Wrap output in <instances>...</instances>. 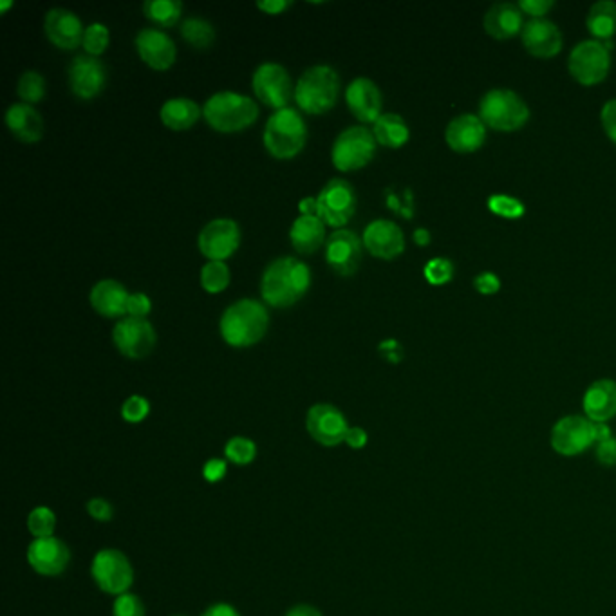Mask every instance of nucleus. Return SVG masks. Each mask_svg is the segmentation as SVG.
<instances>
[{"instance_id":"obj_29","label":"nucleus","mask_w":616,"mask_h":616,"mask_svg":"<svg viewBox=\"0 0 616 616\" xmlns=\"http://www.w3.org/2000/svg\"><path fill=\"white\" fill-rule=\"evenodd\" d=\"M293 248L302 255H311L326 246V224L318 215H299L290 228Z\"/></svg>"},{"instance_id":"obj_21","label":"nucleus","mask_w":616,"mask_h":616,"mask_svg":"<svg viewBox=\"0 0 616 616\" xmlns=\"http://www.w3.org/2000/svg\"><path fill=\"white\" fill-rule=\"evenodd\" d=\"M44 33L47 40L64 51H73L84 42L85 28L80 17L64 8L47 11L44 19Z\"/></svg>"},{"instance_id":"obj_53","label":"nucleus","mask_w":616,"mask_h":616,"mask_svg":"<svg viewBox=\"0 0 616 616\" xmlns=\"http://www.w3.org/2000/svg\"><path fill=\"white\" fill-rule=\"evenodd\" d=\"M380 353H382L387 360H391V362H398L400 358H402V351H400V344L396 342V340H387V342H382L380 344Z\"/></svg>"},{"instance_id":"obj_30","label":"nucleus","mask_w":616,"mask_h":616,"mask_svg":"<svg viewBox=\"0 0 616 616\" xmlns=\"http://www.w3.org/2000/svg\"><path fill=\"white\" fill-rule=\"evenodd\" d=\"M203 116V109L192 98H170L161 105L159 118L170 131L185 132L192 129Z\"/></svg>"},{"instance_id":"obj_20","label":"nucleus","mask_w":616,"mask_h":616,"mask_svg":"<svg viewBox=\"0 0 616 616\" xmlns=\"http://www.w3.org/2000/svg\"><path fill=\"white\" fill-rule=\"evenodd\" d=\"M362 243L373 257L392 261L405 250V235L402 228L389 219H376L365 226Z\"/></svg>"},{"instance_id":"obj_18","label":"nucleus","mask_w":616,"mask_h":616,"mask_svg":"<svg viewBox=\"0 0 616 616\" xmlns=\"http://www.w3.org/2000/svg\"><path fill=\"white\" fill-rule=\"evenodd\" d=\"M29 566L42 577H58L71 562V550L58 537L35 539L28 548Z\"/></svg>"},{"instance_id":"obj_9","label":"nucleus","mask_w":616,"mask_h":616,"mask_svg":"<svg viewBox=\"0 0 616 616\" xmlns=\"http://www.w3.org/2000/svg\"><path fill=\"white\" fill-rule=\"evenodd\" d=\"M252 87L257 100L273 111L286 109L295 100V85L288 69L275 62H266L255 69Z\"/></svg>"},{"instance_id":"obj_5","label":"nucleus","mask_w":616,"mask_h":616,"mask_svg":"<svg viewBox=\"0 0 616 616\" xmlns=\"http://www.w3.org/2000/svg\"><path fill=\"white\" fill-rule=\"evenodd\" d=\"M340 96V76L331 66L306 69L295 85V102L300 111L322 116L331 111Z\"/></svg>"},{"instance_id":"obj_46","label":"nucleus","mask_w":616,"mask_h":616,"mask_svg":"<svg viewBox=\"0 0 616 616\" xmlns=\"http://www.w3.org/2000/svg\"><path fill=\"white\" fill-rule=\"evenodd\" d=\"M228 474V463L226 459L212 458L206 461L203 465V477H205L208 483H221L224 477Z\"/></svg>"},{"instance_id":"obj_40","label":"nucleus","mask_w":616,"mask_h":616,"mask_svg":"<svg viewBox=\"0 0 616 616\" xmlns=\"http://www.w3.org/2000/svg\"><path fill=\"white\" fill-rule=\"evenodd\" d=\"M150 414V402L145 396L140 394H132L122 405L123 421L138 425L141 421L147 420Z\"/></svg>"},{"instance_id":"obj_58","label":"nucleus","mask_w":616,"mask_h":616,"mask_svg":"<svg viewBox=\"0 0 616 616\" xmlns=\"http://www.w3.org/2000/svg\"><path fill=\"white\" fill-rule=\"evenodd\" d=\"M11 6H13V2H4V4H0V11H6Z\"/></svg>"},{"instance_id":"obj_37","label":"nucleus","mask_w":616,"mask_h":616,"mask_svg":"<svg viewBox=\"0 0 616 616\" xmlns=\"http://www.w3.org/2000/svg\"><path fill=\"white\" fill-rule=\"evenodd\" d=\"M17 93L20 100L29 105L42 102L46 96V78L38 71H24L17 84Z\"/></svg>"},{"instance_id":"obj_56","label":"nucleus","mask_w":616,"mask_h":616,"mask_svg":"<svg viewBox=\"0 0 616 616\" xmlns=\"http://www.w3.org/2000/svg\"><path fill=\"white\" fill-rule=\"evenodd\" d=\"M300 215H318L317 197H306L299 203Z\"/></svg>"},{"instance_id":"obj_36","label":"nucleus","mask_w":616,"mask_h":616,"mask_svg":"<svg viewBox=\"0 0 616 616\" xmlns=\"http://www.w3.org/2000/svg\"><path fill=\"white\" fill-rule=\"evenodd\" d=\"M224 456L226 461H232L237 467H246L257 458V445L253 439L246 436H235L226 441Z\"/></svg>"},{"instance_id":"obj_10","label":"nucleus","mask_w":616,"mask_h":616,"mask_svg":"<svg viewBox=\"0 0 616 616\" xmlns=\"http://www.w3.org/2000/svg\"><path fill=\"white\" fill-rule=\"evenodd\" d=\"M317 206L318 217L326 226L342 230L356 212L355 187L347 179H329L318 192Z\"/></svg>"},{"instance_id":"obj_7","label":"nucleus","mask_w":616,"mask_h":616,"mask_svg":"<svg viewBox=\"0 0 616 616\" xmlns=\"http://www.w3.org/2000/svg\"><path fill=\"white\" fill-rule=\"evenodd\" d=\"M376 138L364 125L347 127L336 136L331 161L340 172H355L367 167L376 154Z\"/></svg>"},{"instance_id":"obj_8","label":"nucleus","mask_w":616,"mask_h":616,"mask_svg":"<svg viewBox=\"0 0 616 616\" xmlns=\"http://www.w3.org/2000/svg\"><path fill=\"white\" fill-rule=\"evenodd\" d=\"M91 575L98 589L112 597L129 593L134 584V568L131 560L123 551L114 548H105L94 555Z\"/></svg>"},{"instance_id":"obj_3","label":"nucleus","mask_w":616,"mask_h":616,"mask_svg":"<svg viewBox=\"0 0 616 616\" xmlns=\"http://www.w3.org/2000/svg\"><path fill=\"white\" fill-rule=\"evenodd\" d=\"M203 118L214 131L237 134L257 122L259 105L246 94L219 91L212 94L203 105Z\"/></svg>"},{"instance_id":"obj_23","label":"nucleus","mask_w":616,"mask_h":616,"mask_svg":"<svg viewBox=\"0 0 616 616\" xmlns=\"http://www.w3.org/2000/svg\"><path fill=\"white\" fill-rule=\"evenodd\" d=\"M523 44L530 55L537 58H551L562 49V33L548 19H530L524 22Z\"/></svg>"},{"instance_id":"obj_1","label":"nucleus","mask_w":616,"mask_h":616,"mask_svg":"<svg viewBox=\"0 0 616 616\" xmlns=\"http://www.w3.org/2000/svg\"><path fill=\"white\" fill-rule=\"evenodd\" d=\"M311 288V270L304 261L295 257H279L271 261L262 273L261 295L271 308L286 309L295 306L308 295Z\"/></svg>"},{"instance_id":"obj_49","label":"nucleus","mask_w":616,"mask_h":616,"mask_svg":"<svg viewBox=\"0 0 616 616\" xmlns=\"http://www.w3.org/2000/svg\"><path fill=\"white\" fill-rule=\"evenodd\" d=\"M597 458L607 467L616 465V439L613 436L597 443Z\"/></svg>"},{"instance_id":"obj_4","label":"nucleus","mask_w":616,"mask_h":616,"mask_svg":"<svg viewBox=\"0 0 616 616\" xmlns=\"http://www.w3.org/2000/svg\"><path fill=\"white\" fill-rule=\"evenodd\" d=\"M264 147L280 161L299 156L308 141V125L293 107L275 111L264 125Z\"/></svg>"},{"instance_id":"obj_52","label":"nucleus","mask_w":616,"mask_h":616,"mask_svg":"<svg viewBox=\"0 0 616 616\" xmlns=\"http://www.w3.org/2000/svg\"><path fill=\"white\" fill-rule=\"evenodd\" d=\"M367 441H369V436H367V432L362 427H351L349 432H347L346 443L349 447L355 448V450L364 448L367 445Z\"/></svg>"},{"instance_id":"obj_6","label":"nucleus","mask_w":616,"mask_h":616,"mask_svg":"<svg viewBox=\"0 0 616 616\" xmlns=\"http://www.w3.org/2000/svg\"><path fill=\"white\" fill-rule=\"evenodd\" d=\"M479 118L495 131L521 129L530 118V109L519 94L510 89H492L481 98Z\"/></svg>"},{"instance_id":"obj_26","label":"nucleus","mask_w":616,"mask_h":616,"mask_svg":"<svg viewBox=\"0 0 616 616\" xmlns=\"http://www.w3.org/2000/svg\"><path fill=\"white\" fill-rule=\"evenodd\" d=\"M6 125L11 134L22 143H38L44 138V120L40 112L29 103L17 102L6 111Z\"/></svg>"},{"instance_id":"obj_28","label":"nucleus","mask_w":616,"mask_h":616,"mask_svg":"<svg viewBox=\"0 0 616 616\" xmlns=\"http://www.w3.org/2000/svg\"><path fill=\"white\" fill-rule=\"evenodd\" d=\"M523 15V10L519 8V4L499 2L486 11L483 26H485L488 35L499 38V40H506V38L517 35L519 31H523Z\"/></svg>"},{"instance_id":"obj_19","label":"nucleus","mask_w":616,"mask_h":616,"mask_svg":"<svg viewBox=\"0 0 616 616\" xmlns=\"http://www.w3.org/2000/svg\"><path fill=\"white\" fill-rule=\"evenodd\" d=\"M134 44L141 60L154 71H168L176 64L178 47L174 40L159 28L141 29Z\"/></svg>"},{"instance_id":"obj_55","label":"nucleus","mask_w":616,"mask_h":616,"mask_svg":"<svg viewBox=\"0 0 616 616\" xmlns=\"http://www.w3.org/2000/svg\"><path fill=\"white\" fill-rule=\"evenodd\" d=\"M286 616H322L317 607L308 606V604H299V606L291 607Z\"/></svg>"},{"instance_id":"obj_31","label":"nucleus","mask_w":616,"mask_h":616,"mask_svg":"<svg viewBox=\"0 0 616 616\" xmlns=\"http://www.w3.org/2000/svg\"><path fill=\"white\" fill-rule=\"evenodd\" d=\"M373 134L376 141L387 149H400L411 138L409 125L396 112L382 114L373 125Z\"/></svg>"},{"instance_id":"obj_42","label":"nucleus","mask_w":616,"mask_h":616,"mask_svg":"<svg viewBox=\"0 0 616 616\" xmlns=\"http://www.w3.org/2000/svg\"><path fill=\"white\" fill-rule=\"evenodd\" d=\"M488 206L494 214L501 215V217H508V219H517L524 214V206L519 199L515 197L504 196H492L488 199Z\"/></svg>"},{"instance_id":"obj_59","label":"nucleus","mask_w":616,"mask_h":616,"mask_svg":"<svg viewBox=\"0 0 616 616\" xmlns=\"http://www.w3.org/2000/svg\"><path fill=\"white\" fill-rule=\"evenodd\" d=\"M174 616H185V615H174Z\"/></svg>"},{"instance_id":"obj_25","label":"nucleus","mask_w":616,"mask_h":616,"mask_svg":"<svg viewBox=\"0 0 616 616\" xmlns=\"http://www.w3.org/2000/svg\"><path fill=\"white\" fill-rule=\"evenodd\" d=\"M486 138V125L476 114H461L448 123L445 140L456 152H474Z\"/></svg>"},{"instance_id":"obj_13","label":"nucleus","mask_w":616,"mask_h":616,"mask_svg":"<svg viewBox=\"0 0 616 616\" xmlns=\"http://www.w3.org/2000/svg\"><path fill=\"white\" fill-rule=\"evenodd\" d=\"M241 239V228L234 219L217 217L199 232L197 248L208 261H226L239 250Z\"/></svg>"},{"instance_id":"obj_44","label":"nucleus","mask_w":616,"mask_h":616,"mask_svg":"<svg viewBox=\"0 0 616 616\" xmlns=\"http://www.w3.org/2000/svg\"><path fill=\"white\" fill-rule=\"evenodd\" d=\"M85 510H87L89 517H93L94 521H98V523H109L114 517V506H112L111 501H107L103 497L89 499L85 504Z\"/></svg>"},{"instance_id":"obj_43","label":"nucleus","mask_w":616,"mask_h":616,"mask_svg":"<svg viewBox=\"0 0 616 616\" xmlns=\"http://www.w3.org/2000/svg\"><path fill=\"white\" fill-rule=\"evenodd\" d=\"M423 273H425V279L429 280L430 284H445V282L452 279L454 266H452V262L448 261V259L436 257V259L427 262Z\"/></svg>"},{"instance_id":"obj_57","label":"nucleus","mask_w":616,"mask_h":616,"mask_svg":"<svg viewBox=\"0 0 616 616\" xmlns=\"http://www.w3.org/2000/svg\"><path fill=\"white\" fill-rule=\"evenodd\" d=\"M414 241H416V244H420V246H425V244L430 241L429 232L423 230V228H418V230L414 232Z\"/></svg>"},{"instance_id":"obj_15","label":"nucleus","mask_w":616,"mask_h":616,"mask_svg":"<svg viewBox=\"0 0 616 616\" xmlns=\"http://www.w3.org/2000/svg\"><path fill=\"white\" fill-rule=\"evenodd\" d=\"M306 429L318 445L338 447L340 443H346L347 432L351 427L346 414L333 403H317L308 411Z\"/></svg>"},{"instance_id":"obj_2","label":"nucleus","mask_w":616,"mask_h":616,"mask_svg":"<svg viewBox=\"0 0 616 616\" xmlns=\"http://www.w3.org/2000/svg\"><path fill=\"white\" fill-rule=\"evenodd\" d=\"M270 329V313L261 300L241 299L224 309L219 333L234 349H248L259 344Z\"/></svg>"},{"instance_id":"obj_22","label":"nucleus","mask_w":616,"mask_h":616,"mask_svg":"<svg viewBox=\"0 0 616 616\" xmlns=\"http://www.w3.org/2000/svg\"><path fill=\"white\" fill-rule=\"evenodd\" d=\"M346 103L358 122L374 125L383 114L382 91L369 78L360 76L347 85Z\"/></svg>"},{"instance_id":"obj_11","label":"nucleus","mask_w":616,"mask_h":616,"mask_svg":"<svg viewBox=\"0 0 616 616\" xmlns=\"http://www.w3.org/2000/svg\"><path fill=\"white\" fill-rule=\"evenodd\" d=\"M112 344L125 358L143 360L158 344V333L147 318L125 317L112 327Z\"/></svg>"},{"instance_id":"obj_33","label":"nucleus","mask_w":616,"mask_h":616,"mask_svg":"<svg viewBox=\"0 0 616 616\" xmlns=\"http://www.w3.org/2000/svg\"><path fill=\"white\" fill-rule=\"evenodd\" d=\"M183 2L179 0H147L143 4L145 17L159 28H172L183 15Z\"/></svg>"},{"instance_id":"obj_47","label":"nucleus","mask_w":616,"mask_h":616,"mask_svg":"<svg viewBox=\"0 0 616 616\" xmlns=\"http://www.w3.org/2000/svg\"><path fill=\"white\" fill-rule=\"evenodd\" d=\"M600 118H602V125H604L607 136L616 143V98L606 102V105L602 107Z\"/></svg>"},{"instance_id":"obj_12","label":"nucleus","mask_w":616,"mask_h":616,"mask_svg":"<svg viewBox=\"0 0 616 616\" xmlns=\"http://www.w3.org/2000/svg\"><path fill=\"white\" fill-rule=\"evenodd\" d=\"M570 73L582 85H595L602 82L609 73L611 58L609 44L600 40H584L573 47L568 60Z\"/></svg>"},{"instance_id":"obj_35","label":"nucleus","mask_w":616,"mask_h":616,"mask_svg":"<svg viewBox=\"0 0 616 616\" xmlns=\"http://www.w3.org/2000/svg\"><path fill=\"white\" fill-rule=\"evenodd\" d=\"M181 37L194 49H208L215 42V28L208 20L190 17L181 24Z\"/></svg>"},{"instance_id":"obj_16","label":"nucleus","mask_w":616,"mask_h":616,"mask_svg":"<svg viewBox=\"0 0 616 616\" xmlns=\"http://www.w3.org/2000/svg\"><path fill=\"white\" fill-rule=\"evenodd\" d=\"M67 82L76 98L93 100L107 85V67L96 56H75L67 67Z\"/></svg>"},{"instance_id":"obj_39","label":"nucleus","mask_w":616,"mask_h":616,"mask_svg":"<svg viewBox=\"0 0 616 616\" xmlns=\"http://www.w3.org/2000/svg\"><path fill=\"white\" fill-rule=\"evenodd\" d=\"M111 44V33L109 28L102 24V22H93L85 28L84 42L82 47L85 49V55L89 56H102L107 47Z\"/></svg>"},{"instance_id":"obj_48","label":"nucleus","mask_w":616,"mask_h":616,"mask_svg":"<svg viewBox=\"0 0 616 616\" xmlns=\"http://www.w3.org/2000/svg\"><path fill=\"white\" fill-rule=\"evenodd\" d=\"M523 13L532 15V19H544V15L553 8L551 0H523L519 4Z\"/></svg>"},{"instance_id":"obj_51","label":"nucleus","mask_w":616,"mask_h":616,"mask_svg":"<svg viewBox=\"0 0 616 616\" xmlns=\"http://www.w3.org/2000/svg\"><path fill=\"white\" fill-rule=\"evenodd\" d=\"M291 6H293V2H290V0H262V2H257V8L264 11L266 15H280Z\"/></svg>"},{"instance_id":"obj_17","label":"nucleus","mask_w":616,"mask_h":616,"mask_svg":"<svg viewBox=\"0 0 616 616\" xmlns=\"http://www.w3.org/2000/svg\"><path fill=\"white\" fill-rule=\"evenodd\" d=\"M364 255L362 239L351 230H336L327 237L326 262L340 277L355 275Z\"/></svg>"},{"instance_id":"obj_27","label":"nucleus","mask_w":616,"mask_h":616,"mask_svg":"<svg viewBox=\"0 0 616 616\" xmlns=\"http://www.w3.org/2000/svg\"><path fill=\"white\" fill-rule=\"evenodd\" d=\"M586 418L593 423H606L616 416V382L597 380L589 385L582 402Z\"/></svg>"},{"instance_id":"obj_50","label":"nucleus","mask_w":616,"mask_h":616,"mask_svg":"<svg viewBox=\"0 0 616 616\" xmlns=\"http://www.w3.org/2000/svg\"><path fill=\"white\" fill-rule=\"evenodd\" d=\"M476 288L479 293H485V295H492V293H495V291L501 288V282H499V279L495 277L494 273L486 271V273H481V275H477Z\"/></svg>"},{"instance_id":"obj_24","label":"nucleus","mask_w":616,"mask_h":616,"mask_svg":"<svg viewBox=\"0 0 616 616\" xmlns=\"http://www.w3.org/2000/svg\"><path fill=\"white\" fill-rule=\"evenodd\" d=\"M131 293L122 282L114 279H103L96 282L89 293V302L98 315L105 318L127 317Z\"/></svg>"},{"instance_id":"obj_41","label":"nucleus","mask_w":616,"mask_h":616,"mask_svg":"<svg viewBox=\"0 0 616 616\" xmlns=\"http://www.w3.org/2000/svg\"><path fill=\"white\" fill-rule=\"evenodd\" d=\"M147 609L138 595L123 593L112 604V616H145Z\"/></svg>"},{"instance_id":"obj_14","label":"nucleus","mask_w":616,"mask_h":616,"mask_svg":"<svg viewBox=\"0 0 616 616\" xmlns=\"http://www.w3.org/2000/svg\"><path fill=\"white\" fill-rule=\"evenodd\" d=\"M595 443V423L584 416H566L551 429V447L564 458L579 456Z\"/></svg>"},{"instance_id":"obj_54","label":"nucleus","mask_w":616,"mask_h":616,"mask_svg":"<svg viewBox=\"0 0 616 616\" xmlns=\"http://www.w3.org/2000/svg\"><path fill=\"white\" fill-rule=\"evenodd\" d=\"M201 616H241V613L234 606H230L226 602H219V604L208 607Z\"/></svg>"},{"instance_id":"obj_45","label":"nucleus","mask_w":616,"mask_h":616,"mask_svg":"<svg viewBox=\"0 0 616 616\" xmlns=\"http://www.w3.org/2000/svg\"><path fill=\"white\" fill-rule=\"evenodd\" d=\"M152 311V300L149 295L136 291L131 293V299H129V309H127V317L134 318H147Z\"/></svg>"},{"instance_id":"obj_38","label":"nucleus","mask_w":616,"mask_h":616,"mask_svg":"<svg viewBox=\"0 0 616 616\" xmlns=\"http://www.w3.org/2000/svg\"><path fill=\"white\" fill-rule=\"evenodd\" d=\"M56 514L47 508V506H37L33 508L28 515V530L35 539H46V537H55L53 533L56 530Z\"/></svg>"},{"instance_id":"obj_34","label":"nucleus","mask_w":616,"mask_h":616,"mask_svg":"<svg viewBox=\"0 0 616 616\" xmlns=\"http://www.w3.org/2000/svg\"><path fill=\"white\" fill-rule=\"evenodd\" d=\"M201 288L210 295H219L228 290L232 282V271L224 261H208L199 273Z\"/></svg>"},{"instance_id":"obj_32","label":"nucleus","mask_w":616,"mask_h":616,"mask_svg":"<svg viewBox=\"0 0 616 616\" xmlns=\"http://www.w3.org/2000/svg\"><path fill=\"white\" fill-rule=\"evenodd\" d=\"M591 35L598 40H607L616 33V4L611 0H600L591 6L586 19Z\"/></svg>"}]
</instances>
